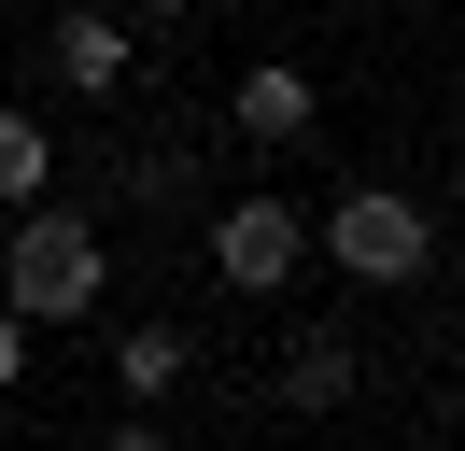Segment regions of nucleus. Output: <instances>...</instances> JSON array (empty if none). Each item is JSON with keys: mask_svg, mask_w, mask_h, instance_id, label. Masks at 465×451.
Returning <instances> with one entry per match:
<instances>
[{"mask_svg": "<svg viewBox=\"0 0 465 451\" xmlns=\"http://www.w3.org/2000/svg\"><path fill=\"white\" fill-rule=\"evenodd\" d=\"M114 381H127V395H170V381H183V325H142V338H114Z\"/></svg>", "mask_w": 465, "mask_h": 451, "instance_id": "obj_8", "label": "nucleus"}, {"mask_svg": "<svg viewBox=\"0 0 465 451\" xmlns=\"http://www.w3.org/2000/svg\"><path fill=\"white\" fill-rule=\"evenodd\" d=\"M57 85H71V99H99V85H127V28L99 15V0H71V15H57Z\"/></svg>", "mask_w": 465, "mask_h": 451, "instance_id": "obj_4", "label": "nucleus"}, {"mask_svg": "<svg viewBox=\"0 0 465 451\" xmlns=\"http://www.w3.org/2000/svg\"><path fill=\"white\" fill-rule=\"evenodd\" d=\"M282 395H296V409H339V395H352V338H339V325H311V338L282 353Z\"/></svg>", "mask_w": 465, "mask_h": 451, "instance_id": "obj_6", "label": "nucleus"}, {"mask_svg": "<svg viewBox=\"0 0 465 451\" xmlns=\"http://www.w3.org/2000/svg\"><path fill=\"white\" fill-rule=\"evenodd\" d=\"M324 254H339L352 282H423V268H437V226H423V197H395V184H352L339 212H324Z\"/></svg>", "mask_w": 465, "mask_h": 451, "instance_id": "obj_2", "label": "nucleus"}, {"mask_svg": "<svg viewBox=\"0 0 465 451\" xmlns=\"http://www.w3.org/2000/svg\"><path fill=\"white\" fill-rule=\"evenodd\" d=\"M15 366H29V325H15V310H0V395H15Z\"/></svg>", "mask_w": 465, "mask_h": 451, "instance_id": "obj_9", "label": "nucleus"}, {"mask_svg": "<svg viewBox=\"0 0 465 451\" xmlns=\"http://www.w3.org/2000/svg\"><path fill=\"white\" fill-rule=\"evenodd\" d=\"M296 254H311V212H282V197H226V212H212V268H226L240 296L296 282Z\"/></svg>", "mask_w": 465, "mask_h": 451, "instance_id": "obj_3", "label": "nucleus"}, {"mask_svg": "<svg viewBox=\"0 0 465 451\" xmlns=\"http://www.w3.org/2000/svg\"><path fill=\"white\" fill-rule=\"evenodd\" d=\"M99 451H170V437H155V423H127V437H99Z\"/></svg>", "mask_w": 465, "mask_h": 451, "instance_id": "obj_10", "label": "nucleus"}, {"mask_svg": "<svg viewBox=\"0 0 465 451\" xmlns=\"http://www.w3.org/2000/svg\"><path fill=\"white\" fill-rule=\"evenodd\" d=\"M85 296H99V240L71 212H29L0 240V310H15V325H71Z\"/></svg>", "mask_w": 465, "mask_h": 451, "instance_id": "obj_1", "label": "nucleus"}, {"mask_svg": "<svg viewBox=\"0 0 465 451\" xmlns=\"http://www.w3.org/2000/svg\"><path fill=\"white\" fill-rule=\"evenodd\" d=\"M240 141H296V127H311V71H240Z\"/></svg>", "mask_w": 465, "mask_h": 451, "instance_id": "obj_5", "label": "nucleus"}, {"mask_svg": "<svg viewBox=\"0 0 465 451\" xmlns=\"http://www.w3.org/2000/svg\"><path fill=\"white\" fill-rule=\"evenodd\" d=\"M155 15H183V0H155Z\"/></svg>", "mask_w": 465, "mask_h": 451, "instance_id": "obj_11", "label": "nucleus"}, {"mask_svg": "<svg viewBox=\"0 0 465 451\" xmlns=\"http://www.w3.org/2000/svg\"><path fill=\"white\" fill-rule=\"evenodd\" d=\"M43 169H57L43 113H0V197H15V212H43Z\"/></svg>", "mask_w": 465, "mask_h": 451, "instance_id": "obj_7", "label": "nucleus"}]
</instances>
